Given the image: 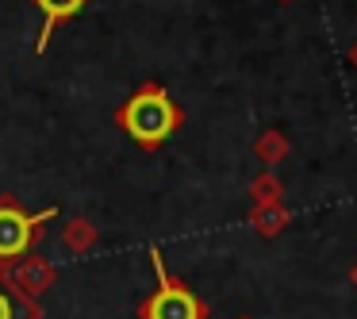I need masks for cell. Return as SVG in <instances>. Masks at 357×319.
I'll return each mask as SVG.
<instances>
[{
    "label": "cell",
    "instance_id": "2",
    "mask_svg": "<svg viewBox=\"0 0 357 319\" xmlns=\"http://www.w3.org/2000/svg\"><path fill=\"white\" fill-rule=\"evenodd\" d=\"M150 265H154V273H158V292L146 300L142 319H204V304L196 300L185 285H177V281L169 277L158 246H150Z\"/></svg>",
    "mask_w": 357,
    "mask_h": 319
},
{
    "label": "cell",
    "instance_id": "1",
    "mask_svg": "<svg viewBox=\"0 0 357 319\" xmlns=\"http://www.w3.org/2000/svg\"><path fill=\"white\" fill-rule=\"evenodd\" d=\"M119 119H123V131L131 135L139 147L154 150V147H162V142L177 131L181 112H177V104L169 101V93H165L162 85H146V89H139V93L123 104Z\"/></svg>",
    "mask_w": 357,
    "mask_h": 319
},
{
    "label": "cell",
    "instance_id": "3",
    "mask_svg": "<svg viewBox=\"0 0 357 319\" xmlns=\"http://www.w3.org/2000/svg\"><path fill=\"white\" fill-rule=\"evenodd\" d=\"M50 216H54V208L39 212V216H27L16 204H0V262H12V258L27 254L39 223H47Z\"/></svg>",
    "mask_w": 357,
    "mask_h": 319
},
{
    "label": "cell",
    "instance_id": "5",
    "mask_svg": "<svg viewBox=\"0 0 357 319\" xmlns=\"http://www.w3.org/2000/svg\"><path fill=\"white\" fill-rule=\"evenodd\" d=\"M0 319H39V304L20 292L8 277H0Z\"/></svg>",
    "mask_w": 357,
    "mask_h": 319
},
{
    "label": "cell",
    "instance_id": "4",
    "mask_svg": "<svg viewBox=\"0 0 357 319\" xmlns=\"http://www.w3.org/2000/svg\"><path fill=\"white\" fill-rule=\"evenodd\" d=\"M43 12V31H39V43H35V50H47L50 47V35H54V27L62 24V20H73L81 8H85V0H35Z\"/></svg>",
    "mask_w": 357,
    "mask_h": 319
}]
</instances>
